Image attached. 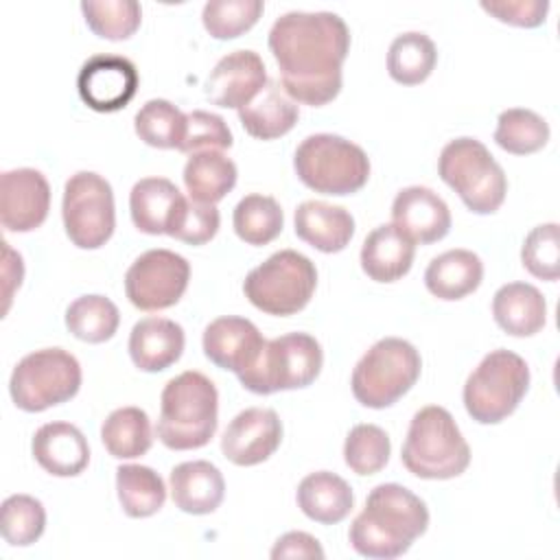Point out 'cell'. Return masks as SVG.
<instances>
[{
	"instance_id": "obj_24",
	"label": "cell",
	"mask_w": 560,
	"mask_h": 560,
	"mask_svg": "<svg viewBox=\"0 0 560 560\" xmlns=\"http://www.w3.org/2000/svg\"><path fill=\"white\" fill-rule=\"evenodd\" d=\"M295 234L308 243L311 247L335 254L346 249L354 234V219L352 214L341 208L326 201H304L295 210Z\"/></svg>"
},
{
	"instance_id": "obj_44",
	"label": "cell",
	"mask_w": 560,
	"mask_h": 560,
	"mask_svg": "<svg viewBox=\"0 0 560 560\" xmlns=\"http://www.w3.org/2000/svg\"><path fill=\"white\" fill-rule=\"evenodd\" d=\"M481 9L494 15L499 22L534 28L545 22V15L549 11L547 0H483Z\"/></svg>"
},
{
	"instance_id": "obj_41",
	"label": "cell",
	"mask_w": 560,
	"mask_h": 560,
	"mask_svg": "<svg viewBox=\"0 0 560 560\" xmlns=\"http://www.w3.org/2000/svg\"><path fill=\"white\" fill-rule=\"evenodd\" d=\"M392 453L387 433L376 424H357L343 444V459L357 475H374L385 468Z\"/></svg>"
},
{
	"instance_id": "obj_45",
	"label": "cell",
	"mask_w": 560,
	"mask_h": 560,
	"mask_svg": "<svg viewBox=\"0 0 560 560\" xmlns=\"http://www.w3.org/2000/svg\"><path fill=\"white\" fill-rule=\"evenodd\" d=\"M219 223H221V217L214 206L190 199L186 214L173 236L188 245H203L210 238H214V234L219 232Z\"/></svg>"
},
{
	"instance_id": "obj_8",
	"label": "cell",
	"mask_w": 560,
	"mask_h": 560,
	"mask_svg": "<svg viewBox=\"0 0 560 560\" xmlns=\"http://www.w3.org/2000/svg\"><path fill=\"white\" fill-rule=\"evenodd\" d=\"M529 387V368L523 357L499 348L488 352L464 385V407L479 424L505 420Z\"/></svg>"
},
{
	"instance_id": "obj_23",
	"label": "cell",
	"mask_w": 560,
	"mask_h": 560,
	"mask_svg": "<svg viewBox=\"0 0 560 560\" xmlns=\"http://www.w3.org/2000/svg\"><path fill=\"white\" fill-rule=\"evenodd\" d=\"M168 483L173 503L186 514H212L225 497L221 470L206 459L177 464L171 470Z\"/></svg>"
},
{
	"instance_id": "obj_17",
	"label": "cell",
	"mask_w": 560,
	"mask_h": 560,
	"mask_svg": "<svg viewBox=\"0 0 560 560\" xmlns=\"http://www.w3.org/2000/svg\"><path fill=\"white\" fill-rule=\"evenodd\" d=\"M267 83V70L258 52L254 50H234L217 61L210 70L203 92L212 105L241 109Z\"/></svg>"
},
{
	"instance_id": "obj_1",
	"label": "cell",
	"mask_w": 560,
	"mask_h": 560,
	"mask_svg": "<svg viewBox=\"0 0 560 560\" xmlns=\"http://www.w3.org/2000/svg\"><path fill=\"white\" fill-rule=\"evenodd\" d=\"M267 42L291 101L319 107L339 94L350 31L337 13L289 11L273 22Z\"/></svg>"
},
{
	"instance_id": "obj_7",
	"label": "cell",
	"mask_w": 560,
	"mask_h": 560,
	"mask_svg": "<svg viewBox=\"0 0 560 560\" xmlns=\"http://www.w3.org/2000/svg\"><path fill=\"white\" fill-rule=\"evenodd\" d=\"M420 370L422 359L409 341L378 339L354 365L352 394L363 407L385 409L416 385Z\"/></svg>"
},
{
	"instance_id": "obj_39",
	"label": "cell",
	"mask_w": 560,
	"mask_h": 560,
	"mask_svg": "<svg viewBox=\"0 0 560 560\" xmlns=\"http://www.w3.org/2000/svg\"><path fill=\"white\" fill-rule=\"evenodd\" d=\"M46 527V510L31 494H11L2 501L0 532L13 547H28L42 538Z\"/></svg>"
},
{
	"instance_id": "obj_12",
	"label": "cell",
	"mask_w": 560,
	"mask_h": 560,
	"mask_svg": "<svg viewBox=\"0 0 560 560\" xmlns=\"http://www.w3.org/2000/svg\"><path fill=\"white\" fill-rule=\"evenodd\" d=\"M61 217L72 245L81 249L103 247L116 228L114 190L109 182L92 171L70 175L63 186Z\"/></svg>"
},
{
	"instance_id": "obj_37",
	"label": "cell",
	"mask_w": 560,
	"mask_h": 560,
	"mask_svg": "<svg viewBox=\"0 0 560 560\" xmlns=\"http://www.w3.org/2000/svg\"><path fill=\"white\" fill-rule=\"evenodd\" d=\"M549 140V125L542 116L525 107H510L499 114L494 142L512 153L527 155L540 151Z\"/></svg>"
},
{
	"instance_id": "obj_18",
	"label": "cell",
	"mask_w": 560,
	"mask_h": 560,
	"mask_svg": "<svg viewBox=\"0 0 560 560\" xmlns=\"http://www.w3.org/2000/svg\"><path fill=\"white\" fill-rule=\"evenodd\" d=\"M265 339L260 330L245 317L225 315L210 322L203 330V354L221 370H230L236 376L254 368Z\"/></svg>"
},
{
	"instance_id": "obj_22",
	"label": "cell",
	"mask_w": 560,
	"mask_h": 560,
	"mask_svg": "<svg viewBox=\"0 0 560 560\" xmlns=\"http://www.w3.org/2000/svg\"><path fill=\"white\" fill-rule=\"evenodd\" d=\"M184 328L166 317H144L129 335V357L142 372H162L184 352Z\"/></svg>"
},
{
	"instance_id": "obj_47",
	"label": "cell",
	"mask_w": 560,
	"mask_h": 560,
	"mask_svg": "<svg viewBox=\"0 0 560 560\" xmlns=\"http://www.w3.org/2000/svg\"><path fill=\"white\" fill-rule=\"evenodd\" d=\"M2 249H4V313L9 311L11 304V295L13 291L22 284V276H24V265H22V256L15 254L7 241H2Z\"/></svg>"
},
{
	"instance_id": "obj_38",
	"label": "cell",
	"mask_w": 560,
	"mask_h": 560,
	"mask_svg": "<svg viewBox=\"0 0 560 560\" xmlns=\"http://www.w3.org/2000/svg\"><path fill=\"white\" fill-rule=\"evenodd\" d=\"M81 11L90 31L109 42L129 39L142 20L136 0H83Z\"/></svg>"
},
{
	"instance_id": "obj_10",
	"label": "cell",
	"mask_w": 560,
	"mask_h": 560,
	"mask_svg": "<svg viewBox=\"0 0 560 560\" xmlns=\"http://www.w3.org/2000/svg\"><path fill=\"white\" fill-rule=\"evenodd\" d=\"M322 346L308 332H289L265 343L258 361L238 374L245 389L254 394H273L308 387L322 370Z\"/></svg>"
},
{
	"instance_id": "obj_40",
	"label": "cell",
	"mask_w": 560,
	"mask_h": 560,
	"mask_svg": "<svg viewBox=\"0 0 560 560\" xmlns=\"http://www.w3.org/2000/svg\"><path fill=\"white\" fill-rule=\"evenodd\" d=\"M262 0H210L203 4V26L214 39H234L262 15Z\"/></svg>"
},
{
	"instance_id": "obj_11",
	"label": "cell",
	"mask_w": 560,
	"mask_h": 560,
	"mask_svg": "<svg viewBox=\"0 0 560 560\" xmlns=\"http://www.w3.org/2000/svg\"><path fill=\"white\" fill-rule=\"evenodd\" d=\"M81 365L63 348H44L26 354L11 374L9 392L18 409L37 413L77 396Z\"/></svg>"
},
{
	"instance_id": "obj_21",
	"label": "cell",
	"mask_w": 560,
	"mask_h": 560,
	"mask_svg": "<svg viewBox=\"0 0 560 560\" xmlns=\"http://www.w3.org/2000/svg\"><path fill=\"white\" fill-rule=\"evenodd\" d=\"M35 462L55 477H77L90 462L85 435L70 422L42 424L31 442Z\"/></svg>"
},
{
	"instance_id": "obj_6",
	"label": "cell",
	"mask_w": 560,
	"mask_h": 560,
	"mask_svg": "<svg viewBox=\"0 0 560 560\" xmlns=\"http://www.w3.org/2000/svg\"><path fill=\"white\" fill-rule=\"evenodd\" d=\"M293 168L304 186L322 195H352L370 177L365 151L335 133H315L300 142Z\"/></svg>"
},
{
	"instance_id": "obj_27",
	"label": "cell",
	"mask_w": 560,
	"mask_h": 560,
	"mask_svg": "<svg viewBox=\"0 0 560 560\" xmlns=\"http://www.w3.org/2000/svg\"><path fill=\"white\" fill-rule=\"evenodd\" d=\"M300 118L298 103L280 90L276 81L265 83V88L249 101L245 107L238 109V120L243 129L258 140H276L289 133Z\"/></svg>"
},
{
	"instance_id": "obj_5",
	"label": "cell",
	"mask_w": 560,
	"mask_h": 560,
	"mask_svg": "<svg viewBox=\"0 0 560 560\" xmlns=\"http://www.w3.org/2000/svg\"><path fill=\"white\" fill-rule=\"evenodd\" d=\"M438 173L475 214H492L505 199V173L477 138L451 140L440 153Z\"/></svg>"
},
{
	"instance_id": "obj_14",
	"label": "cell",
	"mask_w": 560,
	"mask_h": 560,
	"mask_svg": "<svg viewBox=\"0 0 560 560\" xmlns=\"http://www.w3.org/2000/svg\"><path fill=\"white\" fill-rule=\"evenodd\" d=\"M77 90L90 109L118 112L136 96L138 70L127 57L94 55L81 66Z\"/></svg>"
},
{
	"instance_id": "obj_42",
	"label": "cell",
	"mask_w": 560,
	"mask_h": 560,
	"mask_svg": "<svg viewBox=\"0 0 560 560\" xmlns=\"http://www.w3.org/2000/svg\"><path fill=\"white\" fill-rule=\"evenodd\" d=\"M523 267L540 278V280H558L560 276V238H558V223H542L536 225L523 243L521 249Z\"/></svg>"
},
{
	"instance_id": "obj_13",
	"label": "cell",
	"mask_w": 560,
	"mask_h": 560,
	"mask_svg": "<svg viewBox=\"0 0 560 560\" xmlns=\"http://www.w3.org/2000/svg\"><path fill=\"white\" fill-rule=\"evenodd\" d=\"M190 280V265L171 249L140 254L125 273V293L140 311H162L179 302Z\"/></svg>"
},
{
	"instance_id": "obj_29",
	"label": "cell",
	"mask_w": 560,
	"mask_h": 560,
	"mask_svg": "<svg viewBox=\"0 0 560 560\" xmlns=\"http://www.w3.org/2000/svg\"><path fill=\"white\" fill-rule=\"evenodd\" d=\"M483 280V262L470 249H448L435 256L427 271L424 284L438 300H462L477 291Z\"/></svg>"
},
{
	"instance_id": "obj_3",
	"label": "cell",
	"mask_w": 560,
	"mask_h": 560,
	"mask_svg": "<svg viewBox=\"0 0 560 560\" xmlns=\"http://www.w3.org/2000/svg\"><path fill=\"white\" fill-rule=\"evenodd\" d=\"M217 416L219 394L214 383L206 374L188 370L164 385L155 433L166 448H201L217 431Z\"/></svg>"
},
{
	"instance_id": "obj_2",
	"label": "cell",
	"mask_w": 560,
	"mask_h": 560,
	"mask_svg": "<svg viewBox=\"0 0 560 560\" xmlns=\"http://www.w3.org/2000/svg\"><path fill=\"white\" fill-rule=\"evenodd\" d=\"M429 527V510L420 497L398 483L376 486L363 512L352 521L348 540L359 556L392 560L402 556Z\"/></svg>"
},
{
	"instance_id": "obj_32",
	"label": "cell",
	"mask_w": 560,
	"mask_h": 560,
	"mask_svg": "<svg viewBox=\"0 0 560 560\" xmlns=\"http://www.w3.org/2000/svg\"><path fill=\"white\" fill-rule=\"evenodd\" d=\"M116 490L122 512L131 518L153 516L166 501L162 477L142 464H122L116 468Z\"/></svg>"
},
{
	"instance_id": "obj_43",
	"label": "cell",
	"mask_w": 560,
	"mask_h": 560,
	"mask_svg": "<svg viewBox=\"0 0 560 560\" xmlns=\"http://www.w3.org/2000/svg\"><path fill=\"white\" fill-rule=\"evenodd\" d=\"M232 147V133L225 125V120L219 114L195 109L186 114V138L182 144V153H197L208 149H230Z\"/></svg>"
},
{
	"instance_id": "obj_34",
	"label": "cell",
	"mask_w": 560,
	"mask_h": 560,
	"mask_svg": "<svg viewBox=\"0 0 560 560\" xmlns=\"http://www.w3.org/2000/svg\"><path fill=\"white\" fill-rule=\"evenodd\" d=\"M133 127L138 138L149 147L179 151L186 138V114L171 101L151 98L138 109Z\"/></svg>"
},
{
	"instance_id": "obj_20",
	"label": "cell",
	"mask_w": 560,
	"mask_h": 560,
	"mask_svg": "<svg viewBox=\"0 0 560 560\" xmlns=\"http://www.w3.org/2000/svg\"><path fill=\"white\" fill-rule=\"evenodd\" d=\"M392 223L413 243L429 245L448 234L451 210L431 188L407 186L392 203Z\"/></svg>"
},
{
	"instance_id": "obj_16",
	"label": "cell",
	"mask_w": 560,
	"mask_h": 560,
	"mask_svg": "<svg viewBox=\"0 0 560 560\" xmlns=\"http://www.w3.org/2000/svg\"><path fill=\"white\" fill-rule=\"evenodd\" d=\"M50 210L48 179L35 168L4 171L0 177V221L9 232L39 228Z\"/></svg>"
},
{
	"instance_id": "obj_15",
	"label": "cell",
	"mask_w": 560,
	"mask_h": 560,
	"mask_svg": "<svg viewBox=\"0 0 560 560\" xmlns=\"http://www.w3.org/2000/svg\"><path fill=\"white\" fill-rule=\"evenodd\" d=\"M282 442V422L273 409L249 407L236 413L223 431L221 451L236 466H256L269 459Z\"/></svg>"
},
{
	"instance_id": "obj_26",
	"label": "cell",
	"mask_w": 560,
	"mask_h": 560,
	"mask_svg": "<svg viewBox=\"0 0 560 560\" xmlns=\"http://www.w3.org/2000/svg\"><path fill=\"white\" fill-rule=\"evenodd\" d=\"M492 315L508 335L532 337L547 322V302L534 284L508 282L492 298Z\"/></svg>"
},
{
	"instance_id": "obj_33",
	"label": "cell",
	"mask_w": 560,
	"mask_h": 560,
	"mask_svg": "<svg viewBox=\"0 0 560 560\" xmlns=\"http://www.w3.org/2000/svg\"><path fill=\"white\" fill-rule=\"evenodd\" d=\"M438 61L435 44L429 35L409 31L398 35L389 44L387 52V72L396 83L418 85L433 72Z\"/></svg>"
},
{
	"instance_id": "obj_9",
	"label": "cell",
	"mask_w": 560,
	"mask_h": 560,
	"mask_svg": "<svg viewBox=\"0 0 560 560\" xmlns=\"http://www.w3.org/2000/svg\"><path fill=\"white\" fill-rule=\"evenodd\" d=\"M317 287V269L311 258L295 249H280L254 267L243 282L245 298L267 315H295Z\"/></svg>"
},
{
	"instance_id": "obj_46",
	"label": "cell",
	"mask_w": 560,
	"mask_h": 560,
	"mask_svg": "<svg viewBox=\"0 0 560 560\" xmlns=\"http://www.w3.org/2000/svg\"><path fill=\"white\" fill-rule=\"evenodd\" d=\"M273 560L282 558H324L319 540L306 532H287L280 536L271 549Z\"/></svg>"
},
{
	"instance_id": "obj_19",
	"label": "cell",
	"mask_w": 560,
	"mask_h": 560,
	"mask_svg": "<svg viewBox=\"0 0 560 560\" xmlns=\"http://www.w3.org/2000/svg\"><path fill=\"white\" fill-rule=\"evenodd\" d=\"M188 201L166 177H144L129 192L133 225L144 234L173 236L186 214Z\"/></svg>"
},
{
	"instance_id": "obj_35",
	"label": "cell",
	"mask_w": 560,
	"mask_h": 560,
	"mask_svg": "<svg viewBox=\"0 0 560 560\" xmlns=\"http://www.w3.org/2000/svg\"><path fill=\"white\" fill-rule=\"evenodd\" d=\"M232 223L241 241L258 247L278 238L284 225V214L273 197L247 195L236 203Z\"/></svg>"
},
{
	"instance_id": "obj_25",
	"label": "cell",
	"mask_w": 560,
	"mask_h": 560,
	"mask_svg": "<svg viewBox=\"0 0 560 560\" xmlns=\"http://www.w3.org/2000/svg\"><path fill=\"white\" fill-rule=\"evenodd\" d=\"M416 243L394 223L374 228L361 247V267L376 282H396L413 265Z\"/></svg>"
},
{
	"instance_id": "obj_28",
	"label": "cell",
	"mask_w": 560,
	"mask_h": 560,
	"mask_svg": "<svg viewBox=\"0 0 560 560\" xmlns=\"http://www.w3.org/2000/svg\"><path fill=\"white\" fill-rule=\"evenodd\" d=\"M295 499L300 510L311 521L322 525H335L343 521L354 505V494L348 481L328 470L306 475L298 486Z\"/></svg>"
},
{
	"instance_id": "obj_36",
	"label": "cell",
	"mask_w": 560,
	"mask_h": 560,
	"mask_svg": "<svg viewBox=\"0 0 560 560\" xmlns=\"http://www.w3.org/2000/svg\"><path fill=\"white\" fill-rule=\"evenodd\" d=\"M118 324L120 313L105 295H81L66 311L68 330L88 343H103L112 339Z\"/></svg>"
},
{
	"instance_id": "obj_30",
	"label": "cell",
	"mask_w": 560,
	"mask_h": 560,
	"mask_svg": "<svg viewBox=\"0 0 560 560\" xmlns=\"http://www.w3.org/2000/svg\"><path fill=\"white\" fill-rule=\"evenodd\" d=\"M236 164L221 151H197L184 166V186L192 201L214 206L236 184Z\"/></svg>"
},
{
	"instance_id": "obj_31",
	"label": "cell",
	"mask_w": 560,
	"mask_h": 560,
	"mask_svg": "<svg viewBox=\"0 0 560 560\" xmlns=\"http://www.w3.org/2000/svg\"><path fill=\"white\" fill-rule=\"evenodd\" d=\"M101 440L112 457L133 459L144 455L153 444L151 420L140 407L114 409L101 427Z\"/></svg>"
},
{
	"instance_id": "obj_4",
	"label": "cell",
	"mask_w": 560,
	"mask_h": 560,
	"mask_svg": "<svg viewBox=\"0 0 560 560\" xmlns=\"http://www.w3.org/2000/svg\"><path fill=\"white\" fill-rule=\"evenodd\" d=\"M400 459L420 479H453L468 468L470 448L453 416L429 405L411 418Z\"/></svg>"
}]
</instances>
